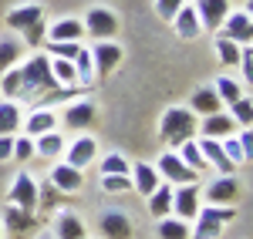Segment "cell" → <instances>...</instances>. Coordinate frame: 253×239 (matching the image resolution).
Listing matches in <instances>:
<instances>
[{"label":"cell","mask_w":253,"mask_h":239,"mask_svg":"<svg viewBox=\"0 0 253 239\" xmlns=\"http://www.w3.org/2000/svg\"><path fill=\"white\" fill-rule=\"evenodd\" d=\"M0 226H3V239H24V236H34V229H38V216L34 212H24L17 205H7L3 212H0Z\"/></svg>","instance_id":"cell-10"},{"label":"cell","mask_w":253,"mask_h":239,"mask_svg":"<svg viewBox=\"0 0 253 239\" xmlns=\"http://www.w3.org/2000/svg\"><path fill=\"white\" fill-rule=\"evenodd\" d=\"M38 239H54V236H38Z\"/></svg>","instance_id":"cell-48"},{"label":"cell","mask_w":253,"mask_h":239,"mask_svg":"<svg viewBox=\"0 0 253 239\" xmlns=\"http://www.w3.org/2000/svg\"><path fill=\"white\" fill-rule=\"evenodd\" d=\"M98 226L108 239H132V216L125 209H105Z\"/></svg>","instance_id":"cell-19"},{"label":"cell","mask_w":253,"mask_h":239,"mask_svg":"<svg viewBox=\"0 0 253 239\" xmlns=\"http://www.w3.org/2000/svg\"><path fill=\"white\" fill-rule=\"evenodd\" d=\"M81 24H84V34L95 40H115L118 34V14L108 10V7H91L81 17Z\"/></svg>","instance_id":"cell-4"},{"label":"cell","mask_w":253,"mask_h":239,"mask_svg":"<svg viewBox=\"0 0 253 239\" xmlns=\"http://www.w3.org/2000/svg\"><path fill=\"white\" fill-rule=\"evenodd\" d=\"M199 148H203V159H206V165H213L219 175H236V165L226 159L223 145H219L216 138H199Z\"/></svg>","instance_id":"cell-23"},{"label":"cell","mask_w":253,"mask_h":239,"mask_svg":"<svg viewBox=\"0 0 253 239\" xmlns=\"http://www.w3.org/2000/svg\"><path fill=\"white\" fill-rule=\"evenodd\" d=\"M199 189H203L206 205H236V199H240V179L236 175H216L210 185H199Z\"/></svg>","instance_id":"cell-9"},{"label":"cell","mask_w":253,"mask_h":239,"mask_svg":"<svg viewBox=\"0 0 253 239\" xmlns=\"http://www.w3.org/2000/svg\"><path fill=\"white\" fill-rule=\"evenodd\" d=\"M203 205V189L199 182H189V185H172V216L175 219L193 222L196 212Z\"/></svg>","instance_id":"cell-8"},{"label":"cell","mask_w":253,"mask_h":239,"mask_svg":"<svg viewBox=\"0 0 253 239\" xmlns=\"http://www.w3.org/2000/svg\"><path fill=\"white\" fill-rule=\"evenodd\" d=\"M20 121H24V111H20V101L3 98L0 101V135H17Z\"/></svg>","instance_id":"cell-29"},{"label":"cell","mask_w":253,"mask_h":239,"mask_svg":"<svg viewBox=\"0 0 253 239\" xmlns=\"http://www.w3.org/2000/svg\"><path fill=\"white\" fill-rule=\"evenodd\" d=\"M84 239H88V236H84Z\"/></svg>","instance_id":"cell-50"},{"label":"cell","mask_w":253,"mask_h":239,"mask_svg":"<svg viewBox=\"0 0 253 239\" xmlns=\"http://www.w3.org/2000/svg\"><path fill=\"white\" fill-rule=\"evenodd\" d=\"M54 239H84L88 236V226H84V219H81L75 209H61L58 219H54V233H51Z\"/></svg>","instance_id":"cell-21"},{"label":"cell","mask_w":253,"mask_h":239,"mask_svg":"<svg viewBox=\"0 0 253 239\" xmlns=\"http://www.w3.org/2000/svg\"><path fill=\"white\" fill-rule=\"evenodd\" d=\"M0 239H3V226H0Z\"/></svg>","instance_id":"cell-49"},{"label":"cell","mask_w":253,"mask_h":239,"mask_svg":"<svg viewBox=\"0 0 253 239\" xmlns=\"http://www.w3.org/2000/svg\"><path fill=\"white\" fill-rule=\"evenodd\" d=\"M219 145H223V152H226V159L233 162L236 169L250 162V159H247V155H243V148H240V141H236V132H233V135H226V138L219 141Z\"/></svg>","instance_id":"cell-41"},{"label":"cell","mask_w":253,"mask_h":239,"mask_svg":"<svg viewBox=\"0 0 253 239\" xmlns=\"http://www.w3.org/2000/svg\"><path fill=\"white\" fill-rule=\"evenodd\" d=\"M61 159L68 162V165H75V169L84 172V169L98 159V141L91 138V135H78L75 141H68V145H64V155H61Z\"/></svg>","instance_id":"cell-14"},{"label":"cell","mask_w":253,"mask_h":239,"mask_svg":"<svg viewBox=\"0 0 253 239\" xmlns=\"http://www.w3.org/2000/svg\"><path fill=\"white\" fill-rule=\"evenodd\" d=\"M95 115H98V108L91 98H75L64 104V111L58 115V125L71 128V132H84V128H91Z\"/></svg>","instance_id":"cell-7"},{"label":"cell","mask_w":253,"mask_h":239,"mask_svg":"<svg viewBox=\"0 0 253 239\" xmlns=\"http://www.w3.org/2000/svg\"><path fill=\"white\" fill-rule=\"evenodd\" d=\"M196 128H199V118L182 104L166 108L162 118H159V135L166 141V148H179L186 138H196Z\"/></svg>","instance_id":"cell-2"},{"label":"cell","mask_w":253,"mask_h":239,"mask_svg":"<svg viewBox=\"0 0 253 239\" xmlns=\"http://www.w3.org/2000/svg\"><path fill=\"white\" fill-rule=\"evenodd\" d=\"M145 202H149V216H156V219L172 216V185L169 182H159L156 189L145 196Z\"/></svg>","instance_id":"cell-26"},{"label":"cell","mask_w":253,"mask_h":239,"mask_svg":"<svg viewBox=\"0 0 253 239\" xmlns=\"http://www.w3.org/2000/svg\"><path fill=\"white\" fill-rule=\"evenodd\" d=\"M193 7H196V17H199V27L210 31V34H216L223 27L226 14H230V0H196Z\"/></svg>","instance_id":"cell-15"},{"label":"cell","mask_w":253,"mask_h":239,"mask_svg":"<svg viewBox=\"0 0 253 239\" xmlns=\"http://www.w3.org/2000/svg\"><path fill=\"white\" fill-rule=\"evenodd\" d=\"M7 202L17 205V209H24V212H34V209H38V179L27 175V172H17L14 182H10ZM34 216H38V212H34Z\"/></svg>","instance_id":"cell-11"},{"label":"cell","mask_w":253,"mask_h":239,"mask_svg":"<svg viewBox=\"0 0 253 239\" xmlns=\"http://www.w3.org/2000/svg\"><path fill=\"white\" fill-rule=\"evenodd\" d=\"M128 179H132V189H135L138 196H149L159 182H162L159 172H156V165H149V162H135V165L128 169Z\"/></svg>","instance_id":"cell-25"},{"label":"cell","mask_w":253,"mask_h":239,"mask_svg":"<svg viewBox=\"0 0 253 239\" xmlns=\"http://www.w3.org/2000/svg\"><path fill=\"white\" fill-rule=\"evenodd\" d=\"M47 40H84V24L78 17H61L47 27Z\"/></svg>","instance_id":"cell-27"},{"label":"cell","mask_w":253,"mask_h":239,"mask_svg":"<svg viewBox=\"0 0 253 239\" xmlns=\"http://www.w3.org/2000/svg\"><path fill=\"white\" fill-rule=\"evenodd\" d=\"M20 81H24V88H20V98H34V101H47V95L58 88L54 78H51V68H47V54H31L27 61H20Z\"/></svg>","instance_id":"cell-1"},{"label":"cell","mask_w":253,"mask_h":239,"mask_svg":"<svg viewBox=\"0 0 253 239\" xmlns=\"http://www.w3.org/2000/svg\"><path fill=\"white\" fill-rule=\"evenodd\" d=\"M20 125H24V135H31V138L47 135V132H58V111L47 108V104H38V108L20 121Z\"/></svg>","instance_id":"cell-17"},{"label":"cell","mask_w":253,"mask_h":239,"mask_svg":"<svg viewBox=\"0 0 253 239\" xmlns=\"http://www.w3.org/2000/svg\"><path fill=\"white\" fill-rule=\"evenodd\" d=\"M236 216V205H199L196 219L189 222V239H219V233Z\"/></svg>","instance_id":"cell-3"},{"label":"cell","mask_w":253,"mask_h":239,"mask_svg":"<svg viewBox=\"0 0 253 239\" xmlns=\"http://www.w3.org/2000/svg\"><path fill=\"white\" fill-rule=\"evenodd\" d=\"M233 132H236V121L230 118V111H216V115L199 118L196 138H216V141H223L226 135H233Z\"/></svg>","instance_id":"cell-16"},{"label":"cell","mask_w":253,"mask_h":239,"mask_svg":"<svg viewBox=\"0 0 253 239\" xmlns=\"http://www.w3.org/2000/svg\"><path fill=\"white\" fill-rule=\"evenodd\" d=\"M172 24V31H175V37L179 40H196L199 34H203V27H199V17H196V7L186 0L179 10H175V17L169 20Z\"/></svg>","instance_id":"cell-20"},{"label":"cell","mask_w":253,"mask_h":239,"mask_svg":"<svg viewBox=\"0 0 253 239\" xmlns=\"http://www.w3.org/2000/svg\"><path fill=\"white\" fill-rule=\"evenodd\" d=\"M84 47L81 40H44V54L47 58H64V61H75L78 51Z\"/></svg>","instance_id":"cell-34"},{"label":"cell","mask_w":253,"mask_h":239,"mask_svg":"<svg viewBox=\"0 0 253 239\" xmlns=\"http://www.w3.org/2000/svg\"><path fill=\"white\" fill-rule=\"evenodd\" d=\"M186 0H156V14H159V20H172L175 17V10L182 7Z\"/></svg>","instance_id":"cell-44"},{"label":"cell","mask_w":253,"mask_h":239,"mask_svg":"<svg viewBox=\"0 0 253 239\" xmlns=\"http://www.w3.org/2000/svg\"><path fill=\"white\" fill-rule=\"evenodd\" d=\"M236 68H240V84H250L253 81V51H250V44L247 47H240V61H236Z\"/></svg>","instance_id":"cell-43"},{"label":"cell","mask_w":253,"mask_h":239,"mask_svg":"<svg viewBox=\"0 0 253 239\" xmlns=\"http://www.w3.org/2000/svg\"><path fill=\"white\" fill-rule=\"evenodd\" d=\"M159 179L169 182V185H189V182H199V175H196L193 169L186 165V162L175 155L172 148H166L162 155H159V165H156Z\"/></svg>","instance_id":"cell-6"},{"label":"cell","mask_w":253,"mask_h":239,"mask_svg":"<svg viewBox=\"0 0 253 239\" xmlns=\"http://www.w3.org/2000/svg\"><path fill=\"white\" fill-rule=\"evenodd\" d=\"M47 182L58 189L61 196H78L84 189V172L75 169V165H68V162H54L51 172H47Z\"/></svg>","instance_id":"cell-13"},{"label":"cell","mask_w":253,"mask_h":239,"mask_svg":"<svg viewBox=\"0 0 253 239\" xmlns=\"http://www.w3.org/2000/svg\"><path fill=\"white\" fill-rule=\"evenodd\" d=\"M47 68H51V78H54L58 88H78V68H75V61L47 58Z\"/></svg>","instance_id":"cell-28"},{"label":"cell","mask_w":253,"mask_h":239,"mask_svg":"<svg viewBox=\"0 0 253 239\" xmlns=\"http://www.w3.org/2000/svg\"><path fill=\"white\" fill-rule=\"evenodd\" d=\"M24 61V44L17 37H0V74Z\"/></svg>","instance_id":"cell-31"},{"label":"cell","mask_w":253,"mask_h":239,"mask_svg":"<svg viewBox=\"0 0 253 239\" xmlns=\"http://www.w3.org/2000/svg\"><path fill=\"white\" fill-rule=\"evenodd\" d=\"M58 199H61V192L51 185V182L44 179V182H38V209L34 212H41V216H47L51 209H58ZM38 216V219H41Z\"/></svg>","instance_id":"cell-36"},{"label":"cell","mask_w":253,"mask_h":239,"mask_svg":"<svg viewBox=\"0 0 253 239\" xmlns=\"http://www.w3.org/2000/svg\"><path fill=\"white\" fill-rule=\"evenodd\" d=\"M44 20V7L41 3H20L14 10H7V27L17 31V34H27L31 27H38Z\"/></svg>","instance_id":"cell-18"},{"label":"cell","mask_w":253,"mask_h":239,"mask_svg":"<svg viewBox=\"0 0 253 239\" xmlns=\"http://www.w3.org/2000/svg\"><path fill=\"white\" fill-rule=\"evenodd\" d=\"M213 51H216V58H219V64L236 68V61H240V44H233V40H226V37H219V34H216Z\"/></svg>","instance_id":"cell-37"},{"label":"cell","mask_w":253,"mask_h":239,"mask_svg":"<svg viewBox=\"0 0 253 239\" xmlns=\"http://www.w3.org/2000/svg\"><path fill=\"white\" fill-rule=\"evenodd\" d=\"M213 91L219 95L223 108H226V104H233L240 95H247V91H243V84H240L236 78H230V74H219V78H213Z\"/></svg>","instance_id":"cell-33"},{"label":"cell","mask_w":253,"mask_h":239,"mask_svg":"<svg viewBox=\"0 0 253 239\" xmlns=\"http://www.w3.org/2000/svg\"><path fill=\"white\" fill-rule=\"evenodd\" d=\"M98 169H101V175H128L132 162L125 159L122 152H108V155H105V162H98Z\"/></svg>","instance_id":"cell-38"},{"label":"cell","mask_w":253,"mask_h":239,"mask_svg":"<svg viewBox=\"0 0 253 239\" xmlns=\"http://www.w3.org/2000/svg\"><path fill=\"white\" fill-rule=\"evenodd\" d=\"M230 108V118L236 121V128H250L253 125V101L250 95H240V98L233 101V104H226Z\"/></svg>","instance_id":"cell-35"},{"label":"cell","mask_w":253,"mask_h":239,"mask_svg":"<svg viewBox=\"0 0 253 239\" xmlns=\"http://www.w3.org/2000/svg\"><path fill=\"white\" fill-rule=\"evenodd\" d=\"M172 152H175V155H179L182 162H186L189 169H193L196 175H203V172L210 169V165H206V159H203V148H199V138H186L182 145H179V148H172Z\"/></svg>","instance_id":"cell-30"},{"label":"cell","mask_w":253,"mask_h":239,"mask_svg":"<svg viewBox=\"0 0 253 239\" xmlns=\"http://www.w3.org/2000/svg\"><path fill=\"white\" fill-rule=\"evenodd\" d=\"M64 145L68 138L61 132H47V135H38L34 138V159H44V162H58L64 155Z\"/></svg>","instance_id":"cell-24"},{"label":"cell","mask_w":253,"mask_h":239,"mask_svg":"<svg viewBox=\"0 0 253 239\" xmlns=\"http://www.w3.org/2000/svg\"><path fill=\"white\" fill-rule=\"evenodd\" d=\"M236 141H240L243 155H247V159H253V128H236Z\"/></svg>","instance_id":"cell-46"},{"label":"cell","mask_w":253,"mask_h":239,"mask_svg":"<svg viewBox=\"0 0 253 239\" xmlns=\"http://www.w3.org/2000/svg\"><path fill=\"white\" fill-rule=\"evenodd\" d=\"M156 236L159 239H189V222L175 219V216H162V219H156Z\"/></svg>","instance_id":"cell-32"},{"label":"cell","mask_w":253,"mask_h":239,"mask_svg":"<svg viewBox=\"0 0 253 239\" xmlns=\"http://www.w3.org/2000/svg\"><path fill=\"white\" fill-rule=\"evenodd\" d=\"M34 159V138L31 135H14V155L10 162H31Z\"/></svg>","instance_id":"cell-40"},{"label":"cell","mask_w":253,"mask_h":239,"mask_svg":"<svg viewBox=\"0 0 253 239\" xmlns=\"http://www.w3.org/2000/svg\"><path fill=\"white\" fill-rule=\"evenodd\" d=\"M14 155V135H0V165H7Z\"/></svg>","instance_id":"cell-47"},{"label":"cell","mask_w":253,"mask_h":239,"mask_svg":"<svg viewBox=\"0 0 253 239\" xmlns=\"http://www.w3.org/2000/svg\"><path fill=\"white\" fill-rule=\"evenodd\" d=\"M88 51H91V64H95V78H108L125 58L118 40H95V47H88Z\"/></svg>","instance_id":"cell-12"},{"label":"cell","mask_w":253,"mask_h":239,"mask_svg":"<svg viewBox=\"0 0 253 239\" xmlns=\"http://www.w3.org/2000/svg\"><path fill=\"white\" fill-rule=\"evenodd\" d=\"M189 111H193L196 118H206V115H216V111H223V101H219V95L213 91V84H206V88H196L193 98H189Z\"/></svg>","instance_id":"cell-22"},{"label":"cell","mask_w":253,"mask_h":239,"mask_svg":"<svg viewBox=\"0 0 253 239\" xmlns=\"http://www.w3.org/2000/svg\"><path fill=\"white\" fill-rule=\"evenodd\" d=\"M216 34L226 37V40H233V44H240V47H247V44L253 40V14H250V7L230 10L226 20H223V27H219Z\"/></svg>","instance_id":"cell-5"},{"label":"cell","mask_w":253,"mask_h":239,"mask_svg":"<svg viewBox=\"0 0 253 239\" xmlns=\"http://www.w3.org/2000/svg\"><path fill=\"white\" fill-rule=\"evenodd\" d=\"M101 189H105L108 196H122V192L132 189V179H128V175H101Z\"/></svg>","instance_id":"cell-42"},{"label":"cell","mask_w":253,"mask_h":239,"mask_svg":"<svg viewBox=\"0 0 253 239\" xmlns=\"http://www.w3.org/2000/svg\"><path fill=\"white\" fill-rule=\"evenodd\" d=\"M20 88H24V81H20V68H10V71H3V81H0V91H3V98L17 101V98H20Z\"/></svg>","instance_id":"cell-39"},{"label":"cell","mask_w":253,"mask_h":239,"mask_svg":"<svg viewBox=\"0 0 253 239\" xmlns=\"http://www.w3.org/2000/svg\"><path fill=\"white\" fill-rule=\"evenodd\" d=\"M24 40H27V44H31V47H38V44H44V40H47V24H44V20H41L38 27H31V31H27V34H24Z\"/></svg>","instance_id":"cell-45"}]
</instances>
